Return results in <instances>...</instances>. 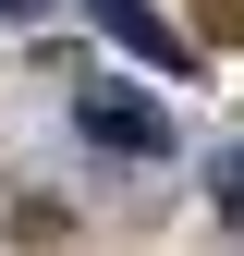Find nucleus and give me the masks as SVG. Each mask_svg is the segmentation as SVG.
<instances>
[{
    "label": "nucleus",
    "mask_w": 244,
    "mask_h": 256,
    "mask_svg": "<svg viewBox=\"0 0 244 256\" xmlns=\"http://www.w3.org/2000/svg\"><path fill=\"white\" fill-rule=\"evenodd\" d=\"M74 122H86V146H110V158H171V110L134 98V86H74Z\"/></svg>",
    "instance_id": "1"
},
{
    "label": "nucleus",
    "mask_w": 244,
    "mask_h": 256,
    "mask_svg": "<svg viewBox=\"0 0 244 256\" xmlns=\"http://www.w3.org/2000/svg\"><path fill=\"white\" fill-rule=\"evenodd\" d=\"M86 24H98L110 49H134L146 74H183V61H196V49H183V37H171L159 12H146V0H86Z\"/></svg>",
    "instance_id": "2"
},
{
    "label": "nucleus",
    "mask_w": 244,
    "mask_h": 256,
    "mask_svg": "<svg viewBox=\"0 0 244 256\" xmlns=\"http://www.w3.org/2000/svg\"><path fill=\"white\" fill-rule=\"evenodd\" d=\"M37 12H49V0H0V24H37Z\"/></svg>",
    "instance_id": "3"
}]
</instances>
